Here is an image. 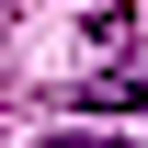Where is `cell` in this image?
Segmentation results:
<instances>
[{"instance_id":"obj_1","label":"cell","mask_w":148,"mask_h":148,"mask_svg":"<svg viewBox=\"0 0 148 148\" xmlns=\"http://www.w3.org/2000/svg\"><path fill=\"white\" fill-rule=\"evenodd\" d=\"M69 103H80V114H148V57H125V69H91Z\"/></svg>"},{"instance_id":"obj_2","label":"cell","mask_w":148,"mask_h":148,"mask_svg":"<svg viewBox=\"0 0 148 148\" xmlns=\"http://www.w3.org/2000/svg\"><path fill=\"white\" fill-rule=\"evenodd\" d=\"M46 148H125V137H46Z\"/></svg>"}]
</instances>
